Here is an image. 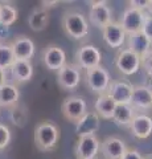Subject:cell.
Here are the masks:
<instances>
[{"label":"cell","mask_w":152,"mask_h":159,"mask_svg":"<svg viewBox=\"0 0 152 159\" xmlns=\"http://www.w3.org/2000/svg\"><path fill=\"white\" fill-rule=\"evenodd\" d=\"M60 141V129L50 121L40 122L35 129V143L38 150L52 151Z\"/></svg>","instance_id":"1"},{"label":"cell","mask_w":152,"mask_h":159,"mask_svg":"<svg viewBox=\"0 0 152 159\" xmlns=\"http://www.w3.org/2000/svg\"><path fill=\"white\" fill-rule=\"evenodd\" d=\"M62 27L67 36L74 40H81L89 34V20L78 11H69L63 15Z\"/></svg>","instance_id":"2"},{"label":"cell","mask_w":152,"mask_h":159,"mask_svg":"<svg viewBox=\"0 0 152 159\" xmlns=\"http://www.w3.org/2000/svg\"><path fill=\"white\" fill-rule=\"evenodd\" d=\"M86 82H87V86L90 88V90L97 93L98 96L105 94V93H107V89H109L110 82H111L110 73L102 65L95 66L93 69H87L86 70Z\"/></svg>","instance_id":"3"},{"label":"cell","mask_w":152,"mask_h":159,"mask_svg":"<svg viewBox=\"0 0 152 159\" xmlns=\"http://www.w3.org/2000/svg\"><path fill=\"white\" fill-rule=\"evenodd\" d=\"M82 80L81 68L77 64H65L57 72V84L63 90H74Z\"/></svg>","instance_id":"4"},{"label":"cell","mask_w":152,"mask_h":159,"mask_svg":"<svg viewBox=\"0 0 152 159\" xmlns=\"http://www.w3.org/2000/svg\"><path fill=\"white\" fill-rule=\"evenodd\" d=\"M61 111L67 121L77 123L87 113V103L80 96H70L63 99Z\"/></svg>","instance_id":"5"},{"label":"cell","mask_w":152,"mask_h":159,"mask_svg":"<svg viewBox=\"0 0 152 159\" xmlns=\"http://www.w3.org/2000/svg\"><path fill=\"white\" fill-rule=\"evenodd\" d=\"M145 15L147 13L144 11H140V9H136V8H132V7H128L123 12L119 24H120V27L123 28V31L127 36H128V34L141 32Z\"/></svg>","instance_id":"6"},{"label":"cell","mask_w":152,"mask_h":159,"mask_svg":"<svg viewBox=\"0 0 152 159\" xmlns=\"http://www.w3.org/2000/svg\"><path fill=\"white\" fill-rule=\"evenodd\" d=\"M89 20L90 24L99 29H103L106 25L112 21V12L106 2H90L89 9Z\"/></svg>","instance_id":"7"},{"label":"cell","mask_w":152,"mask_h":159,"mask_svg":"<svg viewBox=\"0 0 152 159\" xmlns=\"http://www.w3.org/2000/svg\"><path fill=\"white\" fill-rule=\"evenodd\" d=\"M140 57L136 56L134 52H131L127 48L120 49L115 57V65L118 70L126 74V76H132L138 72L140 69Z\"/></svg>","instance_id":"8"},{"label":"cell","mask_w":152,"mask_h":159,"mask_svg":"<svg viewBox=\"0 0 152 159\" xmlns=\"http://www.w3.org/2000/svg\"><path fill=\"white\" fill-rule=\"evenodd\" d=\"M76 58H77V65L81 69L87 70V69H93L101 65L102 54L97 47L91 45V44H85L77 51Z\"/></svg>","instance_id":"9"},{"label":"cell","mask_w":152,"mask_h":159,"mask_svg":"<svg viewBox=\"0 0 152 159\" xmlns=\"http://www.w3.org/2000/svg\"><path fill=\"white\" fill-rule=\"evenodd\" d=\"M101 142L95 135L82 137L77 141L74 154L77 159H97L99 154Z\"/></svg>","instance_id":"10"},{"label":"cell","mask_w":152,"mask_h":159,"mask_svg":"<svg viewBox=\"0 0 152 159\" xmlns=\"http://www.w3.org/2000/svg\"><path fill=\"white\" fill-rule=\"evenodd\" d=\"M44 64L50 70H60L66 64V53L57 44H49L42 52Z\"/></svg>","instance_id":"11"},{"label":"cell","mask_w":152,"mask_h":159,"mask_svg":"<svg viewBox=\"0 0 152 159\" xmlns=\"http://www.w3.org/2000/svg\"><path fill=\"white\" fill-rule=\"evenodd\" d=\"M132 90H134V86L130 82L124 81V80H116V81L110 82L107 94L116 105H122V103H130Z\"/></svg>","instance_id":"12"},{"label":"cell","mask_w":152,"mask_h":159,"mask_svg":"<svg viewBox=\"0 0 152 159\" xmlns=\"http://www.w3.org/2000/svg\"><path fill=\"white\" fill-rule=\"evenodd\" d=\"M126 150L127 146L124 141L118 137H107L99 146V152L103 159H120Z\"/></svg>","instance_id":"13"},{"label":"cell","mask_w":152,"mask_h":159,"mask_svg":"<svg viewBox=\"0 0 152 159\" xmlns=\"http://www.w3.org/2000/svg\"><path fill=\"white\" fill-rule=\"evenodd\" d=\"M101 127V118L95 111H87L80 121L76 123V134L78 138L95 135Z\"/></svg>","instance_id":"14"},{"label":"cell","mask_w":152,"mask_h":159,"mask_svg":"<svg viewBox=\"0 0 152 159\" xmlns=\"http://www.w3.org/2000/svg\"><path fill=\"white\" fill-rule=\"evenodd\" d=\"M130 105L134 110L147 111L152 109V90L148 86L136 85L132 90V96L130 99Z\"/></svg>","instance_id":"15"},{"label":"cell","mask_w":152,"mask_h":159,"mask_svg":"<svg viewBox=\"0 0 152 159\" xmlns=\"http://www.w3.org/2000/svg\"><path fill=\"white\" fill-rule=\"evenodd\" d=\"M12 52L15 60H27L31 61V58L35 56V43L33 40L28 36H17L11 44Z\"/></svg>","instance_id":"16"},{"label":"cell","mask_w":152,"mask_h":159,"mask_svg":"<svg viewBox=\"0 0 152 159\" xmlns=\"http://www.w3.org/2000/svg\"><path fill=\"white\" fill-rule=\"evenodd\" d=\"M102 36H103L105 43L112 49L120 48L126 41L127 34L124 33L123 28L120 27L119 23L111 21L109 25H106L102 29Z\"/></svg>","instance_id":"17"},{"label":"cell","mask_w":152,"mask_h":159,"mask_svg":"<svg viewBox=\"0 0 152 159\" xmlns=\"http://www.w3.org/2000/svg\"><path fill=\"white\" fill-rule=\"evenodd\" d=\"M130 131L135 138L147 139L152 134V118L147 114H135L130 125Z\"/></svg>","instance_id":"18"},{"label":"cell","mask_w":152,"mask_h":159,"mask_svg":"<svg viewBox=\"0 0 152 159\" xmlns=\"http://www.w3.org/2000/svg\"><path fill=\"white\" fill-rule=\"evenodd\" d=\"M151 47H152V43L141 32L134 33V34H128V40H127V49H130V51L134 52L136 56H139L140 60L152 52Z\"/></svg>","instance_id":"19"},{"label":"cell","mask_w":152,"mask_h":159,"mask_svg":"<svg viewBox=\"0 0 152 159\" xmlns=\"http://www.w3.org/2000/svg\"><path fill=\"white\" fill-rule=\"evenodd\" d=\"M9 70L13 80L19 84L28 82L33 77V65L31 61H27V60H15Z\"/></svg>","instance_id":"20"},{"label":"cell","mask_w":152,"mask_h":159,"mask_svg":"<svg viewBox=\"0 0 152 159\" xmlns=\"http://www.w3.org/2000/svg\"><path fill=\"white\" fill-rule=\"evenodd\" d=\"M135 114L136 111L130 103H122V105H116L114 116H112L111 119L120 127H130Z\"/></svg>","instance_id":"21"},{"label":"cell","mask_w":152,"mask_h":159,"mask_svg":"<svg viewBox=\"0 0 152 159\" xmlns=\"http://www.w3.org/2000/svg\"><path fill=\"white\" fill-rule=\"evenodd\" d=\"M116 103L112 101L111 97L107 93L101 94L98 96L97 101L94 103V109L95 113L99 116V118H105V119H111L112 116H114Z\"/></svg>","instance_id":"22"},{"label":"cell","mask_w":152,"mask_h":159,"mask_svg":"<svg viewBox=\"0 0 152 159\" xmlns=\"http://www.w3.org/2000/svg\"><path fill=\"white\" fill-rule=\"evenodd\" d=\"M20 98V90L13 84H4L0 86V106L2 107H11L17 105Z\"/></svg>","instance_id":"23"},{"label":"cell","mask_w":152,"mask_h":159,"mask_svg":"<svg viewBox=\"0 0 152 159\" xmlns=\"http://www.w3.org/2000/svg\"><path fill=\"white\" fill-rule=\"evenodd\" d=\"M48 23H49V13L44 8L33 9L31 15L28 16V25L35 32L44 31L48 27Z\"/></svg>","instance_id":"24"},{"label":"cell","mask_w":152,"mask_h":159,"mask_svg":"<svg viewBox=\"0 0 152 159\" xmlns=\"http://www.w3.org/2000/svg\"><path fill=\"white\" fill-rule=\"evenodd\" d=\"M17 9L12 4L8 3H0V24H4L7 27H11L17 20Z\"/></svg>","instance_id":"25"},{"label":"cell","mask_w":152,"mask_h":159,"mask_svg":"<svg viewBox=\"0 0 152 159\" xmlns=\"http://www.w3.org/2000/svg\"><path fill=\"white\" fill-rule=\"evenodd\" d=\"M15 62V56L12 52L11 44H2L0 43V68L7 70Z\"/></svg>","instance_id":"26"},{"label":"cell","mask_w":152,"mask_h":159,"mask_svg":"<svg viewBox=\"0 0 152 159\" xmlns=\"http://www.w3.org/2000/svg\"><path fill=\"white\" fill-rule=\"evenodd\" d=\"M11 139H12V134L9 127L4 125V123H0V150L6 148L9 145Z\"/></svg>","instance_id":"27"},{"label":"cell","mask_w":152,"mask_h":159,"mask_svg":"<svg viewBox=\"0 0 152 159\" xmlns=\"http://www.w3.org/2000/svg\"><path fill=\"white\" fill-rule=\"evenodd\" d=\"M140 66H143V72L145 73V76L150 80H152V52L141 58Z\"/></svg>","instance_id":"28"},{"label":"cell","mask_w":152,"mask_h":159,"mask_svg":"<svg viewBox=\"0 0 152 159\" xmlns=\"http://www.w3.org/2000/svg\"><path fill=\"white\" fill-rule=\"evenodd\" d=\"M141 33L152 43V16L151 15H145L143 28H141Z\"/></svg>","instance_id":"29"},{"label":"cell","mask_w":152,"mask_h":159,"mask_svg":"<svg viewBox=\"0 0 152 159\" xmlns=\"http://www.w3.org/2000/svg\"><path fill=\"white\" fill-rule=\"evenodd\" d=\"M120 159H143V157H141V154H140L138 150L127 147L126 152L123 154V157H122Z\"/></svg>","instance_id":"30"},{"label":"cell","mask_w":152,"mask_h":159,"mask_svg":"<svg viewBox=\"0 0 152 159\" xmlns=\"http://www.w3.org/2000/svg\"><path fill=\"white\" fill-rule=\"evenodd\" d=\"M148 2L150 0H131V2H128V4L132 8H136V9H140V11L145 12V8H147V6H148Z\"/></svg>","instance_id":"31"},{"label":"cell","mask_w":152,"mask_h":159,"mask_svg":"<svg viewBox=\"0 0 152 159\" xmlns=\"http://www.w3.org/2000/svg\"><path fill=\"white\" fill-rule=\"evenodd\" d=\"M9 33H11V29H9V27L4 25V24H0V40L8 37Z\"/></svg>","instance_id":"32"},{"label":"cell","mask_w":152,"mask_h":159,"mask_svg":"<svg viewBox=\"0 0 152 159\" xmlns=\"http://www.w3.org/2000/svg\"><path fill=\"white\" fill-rule=\"evenodd\" d=\"M4 84H7V70L0 68V86H3Z\"/></svg>","instance_id":"33"},{"label":"cell","mask_w":152,"mask_h":159,"mask_svg":"<svg viewBox=\"0 0 152 159\" xmlns=\"http://www.w3.org/2000/svg\"><path fill=\"white\" fill-rule=\"evenodd\" d=\"M58 4V2L57 0H54V2H41V8H44V9H46V8H50V7H54V6H57Z\"/></svg>","instance_id":"34"},{"label":"cell","mask_w":152,"mask_h":159,"mask_svg":"<svg viewBox=\"0 0 152 159\" xmlns=\"http://www.w3.org/2000/svg\"><path fill=\"white\" fill-rule=\"evenodd\" d=\"M145 13L147 15H151V16H152V0H150V2H148V6H147V8H145Z\"/></svg>","instance_id":"35"},{"label":"cell","mask_w":152,"mask_h":159,"mask_svg":"<svg viewBox=\"0 0 152 159\" xmlns=\"http://www.w3.org/2000/svg\"><path fill=\"white\" fill-rule=\"evenodd\" d=\"M143 159H152V158H151V157H150V158H143Z\"/></svg>","instance_id":"36"},{"label":"cell","mask_w":152,"mask_h":159,"mask_svg":"<svg viewBox=\"0 0 152 159\" xmlns=\"http://www.w3.org/2000/svg\"><path fill=\"white\" fill-rule=\"evenodd\" d=\"M97 159H98V158H97Z\"/></svg>","instance_id":"37"}]
</instances>
